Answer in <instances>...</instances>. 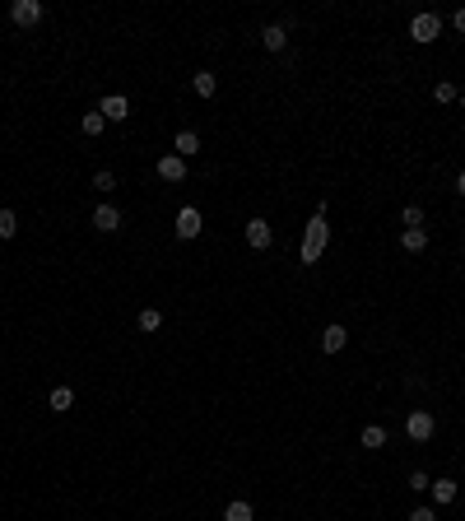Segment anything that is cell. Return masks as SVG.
Returning a JSON list of instances; mask_svg holds the SVG:
<instances>
[{
  "label": "cell",
  "instance_id": "6da1fadb",
  "mask_svg": "<svg viewBox=\"0 0 465 521\" xmlns=\"http://www.w3.org/2000/svg\"><path fill=\"white\" fill-rule=\"evenodd\" d=\"M326 242H331V233H326V205H317L307 233H302V266H317L322 252H326Z\"/></svg>",
  "mask_w": 465,
  "mask_h": 521
},
{
  "label": "cell",
  "instance_id": "7a4b0ae2",
  "mask_svg": "<svg viewBox=\"0 0 465 521\" xmlns=\"http://www.w3.org/2000/svg\"><path fill=\"white\" fill-rule=\"evenodd\" d=\"M410 37L414 42H437V37H442V14H432V10H423V14H414L410 19Z\"/></svg>",
  "mask_w": 465,
  "mask_h": 521
},
{
  "label": "cell",
  "instance_id": "3957f363",
  "mask_svg": "<svg viewBox=\"0 0 465 521\" xmlns=\"http://www.w3.org/2000/svg\"><path fill=\"white\" fill-rule=\"evenodd\" d=\"M42 0H14L10 5V23H19V28H33V23H42Z\"/></svg>",
  "mask_w": 465,
  "mask_h": 521
},
{
  "label": "cell",
  "instance_id": "277c9868",
  "mask_svg": "<svg viewBox=\"0 0 465 521\" xmlns=\"http://www.w3.org/2000/svg\"><path fill=\"white\" fill-rule=\"evenodd\" d=\"M432 428H437V419H432L428 410H410V419H405V433H410L414 443H428Z\"/></svg>",
  "mask_w": 465,
  "mask_h": 521
},
{
  "label": "cell",
  "instance_id": "5b68a950",
  "mask_svg": "<svg viewBox=\"0 0 465 521\" xmlns=\"http://www.w3.org/2000/svg\"><path fill=\"white\" fill-rule=\"evenodd\" d=\"M200 228H205V219H200L196 205H187V210H177V238L182 242H191V238H200Z\"/></svg>",
  "mask_w": 465,
  "mask_h": 521
},
{
  "label": "cell",
  "instance_id": "8992f818",
  "mask_svg": "<svg viewBox=\"0 0 465 521\" xmlns=\"http://www.w3.org/2000/svg\"><path fill=\"white\" fill-rule=\"evenodd\" d=\"M270 242H275V228H270L266 219H247V247H256V252H266Z\"/></svg>",
  "mask_w": 465,
  "mask_h": 521
},
{
  "label": "cell",
  "instance_id": "52a82bcc",
  "mask_svg": "<svg viewBox=\"0 0 465 521\" xmlns=\"http://www.w3.org/2000/svg\"><path fill=\"white\" fill-rule=\"evenodd\" d=\"M98 112L107 122H126V117H131V98H126V93H107V98L98 103Z\"/></svg>",
  "mask_w": 465,
  "mask_h": 521
},
{
  "label": "cell",
  "instance_id": "ba28073f",
  "mask_svg": "<svg viewBox=\"0 0 465 521\" xmlns=\"http://www.w3.org/2000/svg\"><path fill=\"white\" fill-rule=\"evenodd\" d=\"M122 210H117V205H98V210H93V228H98V233H117V228H122Z\"/></svg>",
  "mask_w": 465,
  "mask_h": 521
},
{
  "label": "cell",
  "instance_id": "9c48e42d",
  "mask_svg": "<svg viewBox=\"0 0 465 521\" xmlns=\"http://www.w3.org/2000/svg\"><path fill=\"white\" fill-rule=\"evenodd\" d=\"M344 344H349V331H344L340 322H331V326L322 331V349H326V354H340Z\"/></svg>",
  "mask_w": 465,
  "mask_h": 521
},
{
  "label": "cell",
  "instance_id": "30bf717a",
  "mask_svg": "<svg viewBox=\"0 0 465 521\" xmlns=\"http://www.w3.org/2000/svg\"><path fill=\"white\" fill-rule=\"evenodd\" d=\"M158 177H163V182H182V177H187V158L163 154V158H158Z\"/></svg>",
  "mask_w": 465,
  "mask_h": 521
},
{
  "label": "cell",
  "instance_id": "8fae6325",
  "mask_svg": "<svg viewBox=\"0 0 465 521\" xmlns=\"http://www.w3.org/2000/svg\"><path fill=\"white\" fill-rule=\"evenodd\" d=\"M261 47H266V52H284V47H288V28H284V23H270L266 33H261Z\"/></svg>",
  "mask_w": 465,
  "mask_h": 521
},
{
  "label": "cell",
  "instance_id": "7c38bea8",
  "mask_svg": "<svg viewBox=\"0 0 465 521\" xmlns=\"http://www.w3.org/2000/svg\"><path fill=\"white\" fill-rule=\"evenodd\" d=\"M428 493H432V503H437V508H447V503H456V479H432Z\"/></svg>",
  "mask_w": 465,
  "mask_h": 521
},
{
  "label": "cell",
  "instance_id": "4fadbf2b",
  "mask_svg": "<svg viewBox=\"0 0 465 521\" xmlns=\"http://www.w3.org/2000/svg\"><path fill=\"white\" fill-rule=\"evenodd\" d=\"M196 149H200V135H196V131H177V140H172V154H177V158H191Z\"/></svg>",
  "mask_w": 465,
  "mask_h": 521
},
{
  "label": "cell",
  "instance_id": "5bb4252c",
  "mask_svg": "<svg viewBox=\"0 0 465 521\" xmlns=\"http://www.w3.org/2000/svg\"><path fill=\"white\" fill-rule=\"evenodd\" d=\"M191 84H196V98H214V93H219V79H214L210 70H196Z\"/></svg>",
  "mask_w": 465,
  "mask_h": 521
},
{
  "label": "cell",
  "instance_id": "9a60e30c",
  "mask_svg": "<svg viewBox=\"0 0 465 521\" xmlns=\"http://www.w3.org/2000/svg\"><path fill=\"white\" fill-rule=\"evenodd\" d=\"M400 247H405V252H423V247H428V228H405V233H400Z\"/></svg>",
  "mask_w": 465,
  "mask_h": 521
},
{
  "label": "cell",
  "instance_id": "2e32d148",
  "mask_svg": "<svg viewBox=\"0 0 465 521\" xmlns=\"http://www.w3.org/2000/svg\"><path fill=\"white\" fill-rule=\"evenodd\" d=\"M47 405H52V410H56V414H66V410H70V405H75V391H70V387H56V391H52V396H47Z\"/></svg>",
  "mask_w": 465,
  "mask_h": 521
},
{
  "label": "cell",
  "instance_id": "e0dca14e",
  "mask_svg": "<svg viewBox=\"0 0 465 521\" xmlns=\"http://www.w3.org/2000/svg\"><path fill=\"white\" fill-rule=\"evenodd\" d=\"M223 521H252V503H242V498H232L228 508H223Z\"/></svg>",
  "mask_w": 465,
  "mask_h": 521
},
{
  "label": "cell",
  "instance_id": "ac0fdd59",
  "mask_svg": "<svg viewBox=\"0 0 465 521\" xmlns=\"http://www.w3.org/2000/svg\"><path fill=\"white\" fill-rule=\"evenodd\" d=\"M102 126H107V117H102V112H84V135H89V140H98Z\"/></svg>",
  "mask_w": 465,
  "mask_h": 521
},
{
  "label": "cell",
  "instance_id": "d6986e66",
  "mask_svg": "<svg viewBox=\"0 0 465 521\" xmlns=\"http://www.w3.org/2000/svg\"><path fill=\"white\" fill-rule=\"evenodd\" d=\"M93 191H102V196L117 191V172H112V168H98V172H93Z\"/></svg>",
  "mask_w": 465,
  "mask_h": 521
},
{
  "label": "cell",
  "instance_id": "ffe728a7",
  "mask_svg": "<svg viewBox=\"0 0 465 521\" xmlns=\"http://www.w3.org/2000/svg\"><path fill=\"white\" fill-rule=\"evenodd\" d=\"M14 233H19V219H14V210H0V242H10Z\"/></svg>",
  "mask_w": 465,
  "mask_h": 521
},
{
  "label": "cell",
  "instance_id": "44dd1931",
  "mask_svg": "<svg viewBox=\"0 0 465 521\" xmlns=\"http://www.w3.org/2000/svg\"><path fill=\"white\" fill-rule=\"evenodd\" d=\"M363 447H372V452H377V447H387V428L367 423V428H363Z\"/></svg>",
  "mask_w": 465,
  "mask_h": 521
},
{
  "label": "cell",
  "instance_id": "7402d4cb",
  "mask_svg": "<svg viewBox=\"0 0 465 521\" xmlns=\"http://www.w3.org/2000/svg\"><path fill=\"white\" fill-rule=\"evenodd\" d=\"M158 326H163V312H158V308H144L140 312V331H158Z\"/></svg>",
  "mask_w": 465,
  "mask_h": 521
},
{
  "label": "cell",
  "instance_id": "603a6c76",
  "mask_svg": "<svg viewBox=\"0 0 465 521\" xmlns=\"http://www.w3.org/2000/svg\"><path fill=\"white\" fill-rule=\"evenodd\" d=\"M400 223H405V228H423V210L419 205H405V210H400Z\"/></svg>",
  "mask_w": 465,
  "mask_h": 521
},
{
  "label": "cell",
  "instance_id": "cb8c5ba5",
  "mask_svg": "<svg viewBox=\"0 0 465 521\" xmlns=\"http://www.w3.org/2000/svg\"><path fill=\"white\" fill-rule=\"evenodd\" d=\"M428 484H432V475H423V470H414V475H410V488H414V493H428Z\"/></svg>",
  "mask_w": 465,
  "mask_h": 521
},
{
  "label": "cell",
  "instance_id": "d4e9b609",
  "mask_svg": "<svg viewBox=\"0 0 465 521\" xmlns=\"http://www.w3.org/2000/svg\"><path fill=\"white\" fill-rule=\"evenodd\" d=\"M432 98H437V103H452L456 98V84H447V79H442V84L432 89Z\"/></svg>",
  "mask_w": 465,
  "mask_h": 521
},
{
  "label": "cell",
  "instance_id": "484cf974",
  "mask_svg": "<svg viewBox=\"0 0 465 521\" xmlns=\"http://www.w3.org/2000/svg\"><path fill=\"white\" fill-rule=\"evenodd\" d=\"M410 521H437V512H432V508H414Z\"/></svg>",
  "mask_w": 465,
  "mask_h": 521
},
{
  "label": "cell",
  "instance_id": "4316f807",
  "mask_svg": "<svg viewBox=\"0 0 465 521\" xmlns=\"http://www.w3.org/2000/svg\"><path fill=\"white\" fill-rule=\"evenodd\" d=\"M452 28H456V33H465V5H461V10L452 14Z\"/></svg>",
  "mask_w": 465,
  "mask_h": 521
},
{
  "label": "cell",
  "instance_id": "83f0119b",
  "mask_svg": "<svg viewBox=\"0 0 465 521\" xmlns=\"http://www.w3.org/2000/svg\"><path fill=\"white\" fill-rule=\"evenodd\" d=\"M456 196H465V172H456Z\"/></svg>",
  "mask_w": 465,
  "mask_h": 521
},
{
  "label": "cell",
  "instance_id": "f1b7e54d",
  "mask_svg": "<svg viewBox=\"0 0 465 521\" xmlns=\"http://www.w3.org/2000/svg\"><path fill=\"white\" fill-rule=\"evenodd\" d=\"M461 107H465V93H461Z\"/></svg>",
  "mask_w": 465,
  "mask_h": 521
}]
</instances>
